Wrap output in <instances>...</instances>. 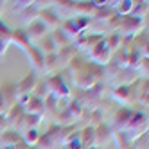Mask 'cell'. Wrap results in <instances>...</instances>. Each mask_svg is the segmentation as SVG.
I'll return each mask as SVG.
<instances>
[{
	"mask_svg": "<svg viewBox=\"0 0 149 149\" xmlns=\"http://www.w3.org/2000/svg\"><path fill=\"white\" fill-rule=\"evenodd\" d=\"M43 108H45V106L41 104V99L34 97V99H33V106H29V111H33V113H41V111H43Z\"/></svg>",
	"mask_w": 149,
	"mask_h": 149,
	"instance_id": "277c9868",
	"label": "cell"
},
{
	"mask_svg": "<svg viewBox=\"0 0 149 149\" xmlns=\"http://www.w3.org/2000/svg\"><path fill=\"white\" fill-rule=\"evenodd\" d=\"M2 9H4V4H2V2H0V11H2Z\"/></svg>",
	"mask_w": 149,
	"mask_h": 149,
	"instance_id": "52a82bcc",
	"label": "cell"
},
{
	"mask_svg": "<svg viewBox=\"0 0 149 149\" xmlns=\"http://www.w3.org/2000/svg\"><path fill=\"white\" fill-rule=\"evenodd\" d=\"M16 140H18V135L13 133V131H7V133H4L2 136H0V144L2 146H6L7 142L9 144H16Z\"/></svg>",
	"mask_w": 149,
	"mask_h": 149,
	"instance_id": "3957f363",
	"label": "cell"
},
{
	"mask_svg": "<svg viewBox=\"0 0 149 149\" xmlns=\"http://www.w3.org/2000/svg\"><path fill=\"white\" fill-rule=\"evenodd\" d=\"M45 29H47V25L40 24V22H33V24H31V27H29L27 38H29V40H36V38H40L41 34L45 33Z\"/></svg>",
	"mask_w": 149,
	"mask_h": 149,
	"instance_id": "7a4b0ae2",
	"label": "cell"
},
{
	"mask_svg": "<svg viewBox=\"0 0 149 149\" xmlns=\"http://www.w3.org/2000/svg\"><path fill=\"white\" fill-rule=\"evenodd\" d=\"M7 43H9V41H6V40H2V38H0V56H2L4 52H6V47H7Z\"/></svg>",
	"mask_w": 149,
	"mask_h": 149,
	"instance_id": "8992f818",
	"label": "cell"
},
{
	"mask_svg": "<svg viewBox=\"0 0 149 149\" xmlns=\"http://www.w3.org/2000/svg\"><path fill=\"white\" fill-rule=\"evenodd\" d=\"M38 138H40V135H38V131L34 130V127H33V130H27V133H25V140H27L29 144H31V142L34 144Z\"/></svg>",
	"mask_w": 149,
	"mask_h": 149,
	"instance_id": "5b68a950",
	"label": "cell"
},
{
	"mask_svg": "<svg viewBox=\"0 0 149 149\" xmlns=\"http://www.w3.org/2000/svg\"><path fill=\"white\" fill-rule=\"evenodd\" d=\"M34 84H36V76L34 74H31L29 77H25L22 83L16 86V93H24V92H31L34 88Z\"/></svg>",
	"mask_w": 149,
	"mask_h": 149,
	"instance_id": "6da1fadb",
	"label": "cell"
}]
</instances>
